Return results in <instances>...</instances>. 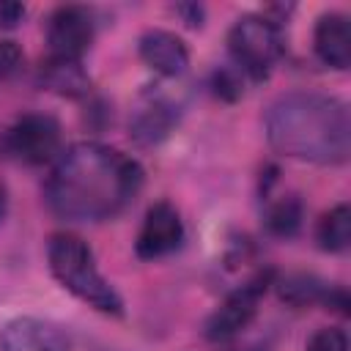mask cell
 <instances>
[{
    "label": "cell",
    "instance_id": "cell-20",
    "mask_svg": "<svg viewBox=\"0 0 351 351\" xmlns=\"http://www.w3.org/2000/svg\"><path fill=\"white\" fill-rule=\"evenodd\" d=\"M25 16V5L22 3H11V0H0V27H14L19 25Z\"/></svg>",
    "mask_w": 351,
    "mask_h": 351
},
{
    "label": "cell",
    "instance_id": "cell-14",
    "mask_svg": "<svg viewBox=\"0 0 351 351\" xmlns=\"http://www.w3.org/2000/svg\"><path fill=\"white\" fill-rule=\"evenodd\" d=\"M38 80H41V85L47 90L60 93V96H69V99H80V96H88L90 93V77H88V71L82 69L80 60L52 58L49 55L41 63Z\"/></svg>",
    "mask_w": 351,
    "mask_h": 351
},
{
    "label": "cell",
    "instance_id": "cell-7",
    "mask_svg": "<svg viewBox=\"0 0 351 351\" xmlns=\"http://www.w3.org/2000/svg\"><path fill=\"white\" fill-rule=\"evenodd\" d=\"M96 38V16L85 5H60L49 14L47 44L52 58L80 60Z\"/></svg>",
    "mask_w": 351,
    "mask_h": 351
},
{
    "label": "cell",
    "instance_id": "cell-9",
    "mask_svg": "<svg viewBox=\"0 0 351 351\" xmlns=\"http://www.w3.org/2000/svg\"><path fill=\"white\" fill-rule=\"evenodd\" d=\"M178 123V104L162 90H145L132 110L129 134L137 145H156L162 143Z\"/></svg>",
    "mask_w": 351,
    "mask_h": 351
},
{
    "label": "cell",
    "instance_id": "cell-1",
    "mask_svg": "<svg viewBox=\"0 0 351 351\" xmlns=\"http://www.w3.org/2000/svg\"><path fill=\"white\" fill-rule=\"evenodd\" d=\"M143 167L104 143H77L55 159L44 197L66 222H104L118 217L140 192Z\"/></svg>",
    "mask_w": 351,
    "mask_h": 351
},
{
    "label": "cell",
    "instance_id": "cell-2",
    "mask_svg": "<svg viewBox=\"0 0 351 351\" xmlns=\"http://www.w3.org/2000/svg\"><path fill=\"white\" fill-rule=\"evenodd\" d=\"M266 137L282 156L313 165H343L351 154V115L335 96L293 90L269 104Z\"/></svg>",
    "mask_w": 351,
    "mask_h": 351
},
{
    "label": "cell",
    "instance_id": "cell-17",
    "mask_svg": "<svg viewBox=\"0 0 351 351\" xmlns=\"http://www.w3.org/2000/svg\"><path fill=\"white\" fill-rule=\"evenodd\" d=\"M304 351H348V337L337 326H321L310 335Z\"/></svg>",
    "mask_w": 351,
    "mask_h": 351
},
{
    "label": "cell",
    "instance_id": "cell-6",
    "mask_svg": "<svg viewBox=\"0 0 351 351\" xmlns=\"http://www.w3.org/2000/svg\"><path fill=\"white\" fill-rule=\"evenodd\" d=\"M269 285H271V271L266 269V271L252 274L236 291H230L219 302V307L208 315V321L203 326L206 340H211V343H228L239 332H244L250 326V321L255 318L258 304H261V299H263V293H266Z\"/></svg>",
    "mask_w": 351,
    "mask_h": 351
},
{
    "label": "cell",
    "instance_id": "cell-18",
    "mask_svg": "<svg viewBox=\"0 0 351 351\" xmlns=\"http://www.w3.org/2000/svg\"><path fill=\"white\" fill-rule=\"evenodd\" d=\"M211 88H214L217 96H222V99H228V101L239 99V96L244 93V88H241V71H239L236 66H222V69H217L214 77H211Z\"/></svg>",
    "mask_w": 351,
    "mask_h": 351
},
{
    "label": "cell",
    "instance_id": "cell-10",
    "mask_svg": "<svg viewBox=\"0 0 351 351\" xmlns=\"http://www.w3.org/2000/svg\"><path fill=\"white\" fill-rule=\"evenodd\" d=\"M0 351H69V340L55 324L25 315L0 329Z\"/></svg>",
    "mask_w": 351,
    "mask_h": 351
},
{
    "label": "cell",
    "instance_id": "cell-15",
    "mask_svg": "<svg viewBox=\"0 0 351 351\" xmlns=\"http://www.w3.org/2000/svg\"><path fill=\"white\" fill-rule=\"evenodd\" d=\"M315 239H318L321 250H326V252H343L348 247V241H351V208H348V203L329 208L318 219Z\"/></svg>",
    "mask_w": 351,
    "mask_h": 351
},
{
    "label": "cell",
    "instance_id": "cell-3",
    "mask_svg": "<svg viewBox=\"0 0 351 351\" xmlns=\"http://www.w3.org/2000/svg\"><path fill=\"white\" fill-rule=\"evenodd\" d=\"M47 263L52 277L82 304L104 313L121 315L123 299L112 282L99 271L93 250L74 233H55L47 244Z\"/></svg>",
    "mask_w": 351,
    "mask_h": 351
},
{
    "label": "cell",
    "instance_id": "cell-22",
    "mask_svg": "<svg viewBox=\"0 0 351 351\" xmlns=\"http://www.w3.org/2000/svg\"><path fill=\"white\" fill-rule=\"evenodd\" d=\"M5 211H8V192H5V186H3V181H0V222H3Z\"/></svg>",
    "mask_w": 351,
    "mask_h": 351
},
{
    "label": "cell",
    "instance_id": "cell-12",
    "mask_svg": "<svg viewBox=\"0 0 351 351\" xmlns=\"http://www.w3.org/2000/svg\"><path fill=\"white\" fill-rule=\"evenodd\" d=\"M313 49L318 60L329 69H348L351 63V25L340 11H329L318 16L313 33Z\"/></svg>",
    "mask_w": 351,
    "mask_h": 351
},
{
    "label": "cell",
    "instance_id": "cell-21",
    "mask_svg": "<svg viewBox=\"0 0 351 351\" xmlns=\"http://www.w3.org/2000/svg\"><path fill=\"white\" fill-rule=\"evenodd\" d=\"M176 14L184 16V22L189 27H197L203 22V8L200 5H176Z\"/></svg>",
    "mask_w": 351,
    "mask_h": 351
},
{
    "label": "cell",
    "instance_id": "cell-4",
    "mask_svg": "<svg viewBox=\"0 0 351 351\" xmlns=\"http://www.w3.org/2000/svg\"><path fill=\"white\" fill-rule=\"evenodd\" d=\"M228 49H230L233 66L241 74L252 80H266L269 71L282 58L280 25L266 14L239 16L228 30Z\"/></svg>",
    "mask_w": 351,
    "mask_h": 351
},
{
    "label": "cell",
    "instance_id": "cell-8",
    "mask_svg": "<svg viewBox=\"0 0 351 351\" xmlns=\"http://www.w3.org/2000/svg\"><path fill=\"white\" fill-rule=\"evenodd\" d=\"M181 241H184L181 214L167 200H159L143 217V225L134 239V252L143 261H156V258L176 252L181 247Z\"/></svg>",
    "mask_w": 351,
    "mask_h": 351
},
{
    "label": "cell",
    "instance_id": "cell-19",
    "mask_svg": "<svg viewBox=\"0 0 351 351\" xmlns=\"http://www.w3.org/2000/svg\"><path fill=\"white\" fill-rule=\"evenodd\" d=\"M22 66V49L14 41H0V82L11 80Z\"/></svg>",
    "mask_w": 351,
    "mask_h": 351
},
{
    "label": "cell",
    "instance_id": "cell-5",
    "mask_svg": "<svg viewBox=\"0 0 351 351\" xmlns=\"http://www.w3.org/2000/svg\"><path fill=\"white\" fill-rule=\"evenodd\" d=\"M60 123L47 112H25L0 132V154L19 165H47L60 156Z\"/></svg>",
    "mask_w": 351,
    "mask_h": 351
},
{
    "label": "cell",
    "instance_id": "cell-11",
    "mask_svg": "<svg viewBox=\"0 0 351 351\" xmlns=\"http://www.w3.org/2000/svg\"><path fill=\"white\" fill-rule=\"evenodd\" d=\"M137 52H140V60L151 71H156L159 77H178V74H184V69L189 63L186 44L170 30L143 33L140 44H137Z\"/></svg>",
    "mask_w": 351,
    "mask_h": 351
},
{
    "label": "cell",
    "instance_id": "cell-13",
    "mask_svg": "<svg viewBox=\"0 0 351 351\" xmlns=\"http://www.w3.org/2000/svg\"><path fill=\"white\" fill-rule=\"evenodd\" d=\"M280 296L293 304V307H307V304H326L335 307L337 313H348V293L343 285H329L313 274H288L285 280L277 282Z\"/></svg>",
    "mask_w": 351,
    "mask_h": 351
},
{
    "label": "cell",
    "instance_id": "cell-16",
    "mask_svg": "<svg viewBox=\"0 0 351 351\" xmlns=\"http://www.w3.org/2000/svg\"><path fill=\"white\" fill-rule=\"evenodd\" d=\"M304 219V206L296 195H282L280 200L269 203L266 214H263V225L271 236H293L302 228Z\"/></svg>",
    "mask_w": 351,
    "mask_h": 351
}]
</instances>
